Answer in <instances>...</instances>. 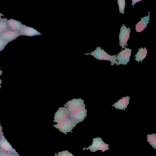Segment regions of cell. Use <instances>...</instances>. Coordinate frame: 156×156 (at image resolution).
Wrapping results in <instances>:
<instances>
[{"instance_id": "8992f818", "label": "cell", "mask_w": 156, "mask_h": 156, "mask_svg": "<svg viewBox=\"0 0 156 156\" xmlns=\"http://www.w3.org/2000/svg\"><path fill=\"white\" fill-rule=\"evenodd\" d=\"M131 51L132 49L127 48L126 47L124 50L118 53L117 55H115L118 61L117 64L118 66L121 64L127 65L130 59Z\"/></svg>"}, {"instance_id": "7402d4cb", "label": "cell", "mask_w": 156, "mask_h": 156, "mask_svg": "<svg viewBox=\"0 0 156 156\" xmlns=\"http://www.w3.org/2000/svg\"><path fill=\"white\" fill-rule=\"evenodd\" d=\"M142 0H132V2L131 3L132 5L133 6V7L134 9V5L136 3L138 2H139Z\"/></svg>"}, {"instance_id": "e0dca14e", "label": "cell", "mask_w": 156, "mask_h": 156, "mask_svg": "<svg viewBox=\"0 0 156 156\" xmlns=\"http://www.w3.org/2000/svg\"><path fill=\"white\" fill-rule=\"evenodd\" d=\"M147 142L154 149H156V134L152 133L147 135Z\"/></svg>"}, {"instance_id": "484cf974", "label": "cell", "mask_w": 156, "mask_h": 156, "mask_svg": "<svg viewBox=\"0 0 156 156\" xmlns=\"http://www.w3.org/2000/svg\"><path fill=\"white\" fill-rule=\"evenodd\" d=\"M2 16H4L0 12V20L2 18L1 17Z\"/></svg>"}, {"instance_id": "2e32d148", "label": "cell", "mask_w": 156, "mask_h": 156, "mask_svg": "<svg viewBox=\"0 0 156 156\" xmlns=\"http://www.w3.org/2000/svg\"><path fill=\"white\" fill-rule=\"evenodd\" d=\"M7 20L6 18H2L0 20V35L9 29Z\"/></svg>"}, {"instance_id": "8fae6325", "label": "cell", "mask_w": 156, "mask_h": 156, "mask_svg": "<svg viewBox=\"0 0 156 156\" xmlns=\"http://www.w3.org/2000/svg\"><path fill=\"white\" fill-rule=\"evenodd\" d=\"M7 21L9 28L13 31L20 32L24 25L21 22L13 19L7 20Z\"/></svg>"}, {"instance_id": "4316f807", "label": "cell", "mask_w": 156, "mask_h": 156, "mask_svg": "<svg viewBox=\"0 0 156 156\" xmlns=\"http://www.w3.org/2000/svg\"><path fill=\"white\" fill-rule=\"evenodd\" d=\"M0 150H1V149H0Z\"/></svg>"}, {"instance_id": "d6986e66", "label": "cell", "mask_w": 156, "mask_h": 156, "mask_svg": "<svg viewBox=\"0 0 156 156\" xmlns=\"http://www.w3.org/2000/svg\"><path fill=\"white\" fill-rule=\"evenodd\" d=\"M55 156H74L72 154L69 152L68 151L65 150L60 152H58V154H55Z\"/></svg>"}, {"instance_id": "30bf717a", "label": "cell", "mask_w": 156, "mask_h": 156, "mask_svg": "<svg viewBox=\"0 0 156 156\" xmlns=\"http://www.w3.org/2000/svg\"><path fill=\"white\" fill-rule=\"evenodd\" d=\"M0 148L1 150L5 152H13L19 155L15 149L12 147L3 135L0 138Z\"/></svg>"}, {"instance_id": "3957f363", "label": "cell", "mask_w": 156, "mask_h": 156, "mask_svg": "<svg viewBox=\"0 0 156 156\" xmlns=\"http://www.w3.org/2000/svg\"><path fill=\"white\" fill-rule=\"evenodd\" d=\"M109 146L108 144L104 143L102 138L98 137L93 139L92 144L90 146L83 149L85 148L87 150L89 149L91 152H93L98 150H101L104 152L110 149L108 147Z\"/></svg>"}, {"instance_id": "5b68a950", "label": "cell", "mask_w": 156, "mask_h": 156, "mask_svg": "<svg viewBox=\"0 0 156 156\" xmlns=\"http://www.w3.org/2000/svg\"><path fill=\"white\" fill-rule=\"evenodd\" d=\"M120 31L119 35V44L122 47V49H123L125 46L128 45L127 43L129 37L131 30L129 27L127 28L124 24H123Z\"/></svg>"}, {"instance_id": "603a6c76", "label": "cell", "mask_w": 156, "mask_h": 156, "mask_svg": "<svg viewBox=\"0 0 156 156\" xmlns=\"http://www.w3.org/2000/svg\"><path fill=\"white\" fill-rule=\"evenodd\" d=\"M8 156H20L19 155L13 152H9Z\"/></svg>"}, {"instance_id": "ac0fdd59", "label": "cell", "mask_w": 156, "mask_h": 156, "mask_svg": "<svg viewBox=\"0 0 156 156\" xmlns=\"http://www.w3.org/2000/svg\"><path fill=\"white\" fill-rule=\"evenodd\" d=\"M117 2L119 5V12L124 14L125 7L126 5L125 0H118Z\"/></svg>"}, {"instance_id": "ffe728a7", "label": "cell", "mask_w": 156, "mask_h": 156, "mask_svg": "<svg viewBox=\"0 0 156 156\" xmlns=\"http://www.w3.org/2000/svg\"><path fill=\"white\" fill-rule=\"evenodd\" d=\"M8 43L0 38V51H2Z\"/></svg>"}, {"instance_id": "ba28073f", "label": "cell", "mask_w": 156, "mask_h": 156, "mask_svg": "<svg viewBox=\"0 0 156 156\" xmlns=\"http://www.w3.org/2000/svg\"><path fill=\"white\" fill-rule=\"evenodd\" d=\"M54 122L57 123L69 119L67 108L64 107L59 108L55 114Z\"/></svg>"}, {"instance_id": "d4e9b609", "label": "cell", "mask_w": 156, "mask_h": 156, "mask_svg": "<svg viewBox=\"0 0 156 156\" xmlns=\"http://www.w3.org/2000/svg\"><path fill=\"white\" fill-rule=\"evenodd\" d=\"M1 68L0 67V69H1ZM3 73L2 71V70H0V76L2 75V73ZM2 82V81L0 79V89L1 88V87H2V86L0 85V84H1V83Z\"/></svg>"}, {"instance_id": "5bb4252c", "label": "cell", "mask_w": 156, "mask_h": 156, "mask_svg": "<svg viewBox=\"0 0 156 156\" xmlns=\"http://www.w3.org/2000/svg\"><path fill=\"white\" fill-rule=\"evenodd\" d=\"M126 96L123 97L122 98L119 100L117 102H115L114 105H112V106H114L115 108L117 109L122 110L124 109L126 110V108H127V105L129 103L130 99V98L129 96Z\"/></svg>"}, {"instance_id": "6da1fadb", "label": "cell", "mask_w": 156, "mask_h": 156, "mask_svg": "<svg viewBox=\"0 0 156 156\" xmlns=\"http://www.w3.org/2000/svg\"><path fill=\"white\" fill-rule=\"evenodd\" d=\"M89 54L93 56L96 59L101 61L106 60L110 61L111 65H113L115 64H117L118 62L115 55H111L107 54L103 49H101L100 47H97L95 50L91 52Z\"/></svg>"}, {"instance_id": "52a82bcc", "label": "cell", "mask_w": 156, "mask_h": 156, "mask_svg": "<svg viewBox=\"0 0 156 156\" xmlns=\"http://www.w3.org/2000/svg\"><path fill=\"white\" fill-rule=\"evenodd\" d=\"M84 105V101L81 98L73 99L64 105L67 108L68 114Z\"/></svg>"}, {"instance_id": "277c9868", "label": "cell", "mask_w": 156, "mask_h": 156, "mask_svg": "<svg viewBox=\"0 0 156 156\" xmlns=\"http://www.w3.org/2000/svg\"><path fill=\"white\" fill-rule=\"evenodd\" d=\"M76 124L69 119L54 125V126L55 128L58 129L60 132H61L65 134L67 133L72 132L71 131L74 127L76 126Z\"/></svg>"}, {"instance_id": "4fadbf2b", "label": "cell", "mask_w": 156, "mask_h": 156, "mask_svg": "<svg viewBox=\"0 0 156 156\" xmlns=\"http://www.w3.org/2000/svg\"><path fill=\"white\" fill-rule=\"evenodd\" d=\"M148 15L141 18V20L138 22L136 25H135L136 26V32H140L144 30V29L147 27V24L149 23V20L150 19V12H148Z\"/></svg>"}, {"instance_id": "7a4b0ae2", "label": "cell", "mask_w": 156, "mask_h": 156, "mask_svg": "<svg viewBox=\"0 0 156 156\" xmlns=\"http://www.w3.org/2000/svg\"><path fill=\"white\" fill-rule=\"evenodd\" d=\"M86 116L87 110L85 105L68 114L69 119L76 124L82 122Z\"/></svg>"}, {"instance_id": "cb8c5ba5", "label": "cell", "mask_w": 156, "mask_h": 156, "mask_svg": "<svg viewBox=\"0 0 156 156\" xmlns=\"http://www.w3.org/2000/svg\"><path fill=\"white\" fill-rule=\"evenodd\" d=\"M1 125V124L0 123V138L4 134L3 132L2 131V127Z\"/></svg>"}, {"instance_id": "44dd1931", "label": "cell", "mask_w": 156, "mask_h": 156, "mask_svg": "<svg viewBox=\"0 0 156 156\" xmlns=\"http://www.w3.org/2000/svg\"><path fill=\"white\" fill-rule=\"evenodd\" d=\"M9 153L5 152L1 150L0 151V156H8Z\"/></svg>"}, {"instance_id": "9a60e30c", "label": "cell", "mask_w": 156, "mask_h": 156, "mask_svg": "<svg viewBox=\"0 0 156 156\" xmlns=\"http://www.w3.org/2000/svg\"><path fill=\"white\" fill-rule=\"evenodd\" d=\"M147 50L145 47L143 48L141 47L140 48H139L137 53L135 55V60L138 62L140 61L142 62V60L147 56Z\"/></svg>"}, {"instance_id": "7c38bea8", "label": "cell", "mask_w": 156, "mask_h": 156, "mask_svg": "<svg viewBox=\"0 0 156 156\" xmlns=\"http://www.w3.org/2000/svg\"><path fill=\"white\" fill-rule=\"evenodd\" d=\"M20 35L27 36H33L36 35H41L40 32L31 27H28L24 25L22 28L19 32Z\"/></svg>"}, {"instance_id": "9c48e42d", "label": "cell", "mask_w": 156, "mask_h": 156, "mask_svg": "<svg viewBox=\"0 0 156 156\" xmlns=\"http://www.w3.org/2000/svg\"><path fill=\"white\" fill-rule=\"evenodd\" d=\"M20 36L19 32L13 31L9 29L0 35V38L9 43Z\"/></svg>"}]
</instances>
